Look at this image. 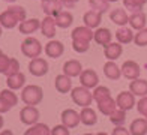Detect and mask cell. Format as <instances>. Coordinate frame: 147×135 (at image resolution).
I'll use <instances>...</instances> for the list:
<instances>
[{
    "label": "cell",
    "instance_id": "obj_1",
    "mask_svg": "<svg viewBox=\"0 0 147 135\" xmlns=\"http://www.w3.org/2000/svg\"><path fill=\"white\" fill-rule=\"evenodd\" d=\"M42 99H44V92L39 86L35 84L26 86L21 92V101L26 105H38L42 102Z\"/></svg>",
    "mask_w": 147,
    "mask_h": 135
},
{
    "label": "cell",
    "instance_id": "obj_2",
    "mask_svg": "<svg viewBox=\"0 0 147 135\" xmlns=\"http://www.w3.org/2000/svg\"><path fill=\"white\" fill-rule=\"evenodd\" d=\"M71 98L74 101V104H77L78 107H90V104L93 102V95L90 93V89L84 86L80 87H74L71 90Z\"/></svg>",
    "mask_w": 147,
    "mask_h": 135
},
{
    "label": "cell",
    "instance_id": "obj_3",
    "mask_svg": "<svg viewBox=\"0 0 147 135\" xmlns=\"http://www.w3.org/2000/svg\"><path fill=\"white\" fill-rule=\"evenodd\" d=\"M21 53L24 54L26 57H29V59L39 57L41 53H42V45H41V42H39L36 38L29 36V38H26L21 42Z\"/></svg>",
    "mask_w": 147,
    "mask_h": 135
},
{
    "label": "cell",
    "instance_id": "obj_4",
    "mask_svg": "<svg viewBox=\"0 0 147 135\" xmlns=\"http://www.w3.org/2000/svg\"><path fill=\"white\" fill-rule=\"evenodd\" d=\"M20 120H21V123L27 125V126L38 123L39 110L35 105H26L24 108H21V111H20Z\"/></svg>",
    "mask_w": 147,
    "mask_h": 135
},
{
    "label": "cell",
    "instance_id": "obj_5",
    "mask_svg": "<svg viewBox=\"0 0 147 135\" xmlns=\"http://www.w3.org/2000/svg\"><path fill=\"white\" fill-rule=\"evenodd\" d=\"M50 66H48V62L42 57H35V59H30L29 62V72L35 77H44L47 75Z\"/></svg>",
    "mask_w": 147,
    "mask_h": 135
},
{
    "label": "cell",
    "instance_id": "obj_6",
    "mask_svg": "<svg viewBox=\"0 0 147 135\" xmlns=\"http://www.w3.org/2000/svg\"><path fill=\"white\" fill-rule=\"evenodd\" d=\"M116 102H117V108H122L125 111H129L132 110L134 107L137 105L135 102V95H134L131 90L129 92H120L116 98Z\"/></svg>",
    "mask_w": 147,
    "mask_h": 135
},
{
    "label": "cell",
    "instance_id": "obj_7",
    "mask_svg": "<svg viewBox=\"0 0 147 135\" xmlns=\"http://www.w3.org/2000/svg\"><path fill=\"white\" fill-rule=\"evenodd\" d=\"M120 69H122V75L126 80H131V81L135 78H140V74H141V68L134 60H126Z\"/></svg>",
    "mask_w": 147,
    "mask_h": 135
},
{
    "label": "cell",
    "instance_id": "obj_8",
    "mask_svg": "<svg viewBox=\"0 0 147 135\" xmlns=\"http://www.w3.org/2000/svg\"><path fill=\"white\" fill-rule=\"evenodd\" d=\"M60 119H62V123L65 126H68L69 129H72V128H77L80 123H81V119H80V114L72 110V108H66V110L62 111V114H60Z\"/></svg>",
    "mask_w": 147,
    "mask_h": 135
},
{
    "label": "cell",
    "instance_id": "obj_9",
    "mask_svg": "<svg viewBox=\"0 0 147 135\" xmlns=\"http://www.w3.org/2000/svg\"><path fill=\"white\" fill-rule=\"evenodd\" d=\"M80 83L81 86L87 87V89H95L99 84V77L95 69H83V72L80 74Z\"/></svg>",
    "mask_w": 147,
    "mask_h": 135
},
{
    "label": "cell",
    "instance_id": "obj_10",
    "mask_svg": "<svg viewBox=\"0 0 147 135\" xmlns=\"http://www.w3.org/2000/svg\"><path fill=\"white\" fill-rule=\"evenodd\" d=\"M44 51H45V54H47L48 57H51V59H59V57L65 53V45L60 42V41L51 39L50 42H47Z\"/></svg>",
    "mask_w": 147,
    "mask_h": 135
},
{
    "label": "cell",
    "instance_id": "obj_11",
    "mask_svg": "<svg viewBox=\"0 0 147 135\" xmlns=\"http://www.w3.org/2000/svg\"><path fill=\"white\" fill-rule=\"evenodd\" d=\"M56 29H57V26H56L54 17L47 15L45 18H42V21H41V32H42V35H44L45 38L54 39V36H56Z\"/></svg>",
    "mask_w": 147,
    "mask_h": 135
},
{
    "label": "cell",
    "instance_id": "obj_12",
    "mask_svg": "<svg viewBox=\"0 0 147 135\" xmlns=\"http://www.w3.org/2000/svg\"><path fill=\"white\" fill-rule=\"evenodd\" d=\"M93 29L87 26H81V27H75L71 33L72 41H84V42H90L93 39Z\"/></svg>",
    "mask_w": 147,
    "mask_h": 135
},
{
    "label": "cell",
    "instance_id": "obj_13",
    "mask_svg": "<svg viewBox=\"0 0 147 135\" xmlns=\"http://www.w3.org/2000/svg\"><path fill=\"white\" fill-rule=\"evenodd\" d=\"M41 29V21H39L38 18H30L27 20L26 18L24 21H21L18 24V30L20 33H23V35H32V33H35L36 30Z\"/></svg>",
    "mask_w": 147,
    "mask_h": 135
},
{
    "label": "cell",
    "instance_id": "obj_14",
    "mask_svg": "<svg viewBox=\"0 0 147 135\" xmlns=\"http://www.w3.org/2000/svg\"><path fill=\"white\" fill-rule=\"evenodd\" d=\"M113 39V33L110 29H107V27H98V29L95 30V33H93V41L98 44V45H108L111 42Z\"/></svg>",
    "mask_w": 147,
    "mask_h": 135
},
{
    "label": "cell",
    "instance_id": "obj_15",
    "mask_svg": "<svg viewBox=\"0 0 147 135\" xmlns=\"http://www.w3.org/2000/svg\"><path fill=\"white\" fill-rule=\"evenodd\" d=\"M41 8L45 12V15L56 17L57 14L62 11L63 5H62L60 0H42V2H41Z\"/></svg>",
    "mask_w": 147,
    "mask_h": 135
},
{
    "label": "cell",
    "instance_id": "obj_16",
    "mask_svg": "<svg viewBox=\"0 0 147 135\" xmlns=\"http://www.w3.org/2000/svg\"><path fill=\"white\" fill-rule=\"evenodd\" d=\"M81 72H83V66L75 59H71V60H68V62L63 63V74H66V75L71 77V78L80 77Z\"/></svg>",
    "mask_w": 147,
    "mask_h": 135
},
{
    "label": "cell",
    "instance_id": "obj_17",
    "mask_svg": "<svg viewBox=\"0 0 147 135\" xmlns=\"http://www.w3.org/2000/svg\"><path fill=\"white\" fill-rule=\"evenodd\" d=\"M54 87L59 93H69L72 90V80L66 74H60L54 80Z\"/></svg>",
    "mask_w": 147,
    "mask_h": 135
},
{
    "label": "cell",
    "instance_id": "obj_18",
    "mask_svg": "<svg viewBox=\"0 0 147 135\" xmlns=\"http://www.w3.org/2000/svg\"><path fill=\"white\" fill-rule=\"evenodd\" d=\"M83 21H84V26L90 27V29H98L102 21V14L98 11H93V9L87 11L83 17Z\"/></svg>",
    "mask_w": 147,
    "mask_h": 135
},
{
    "label": "cell",
    "instance_id": "obj_19",
    "mask_svg": "<svg viewBox=\"0 0 147 135\" xmlns=\"http://www.w3.org/2000/svg\"><path fill=\"white\" fill-rule=\"evenodd\" d=\"M123 53V47L120 42H110L104 47V56L108 60H117Z\"/></svg>",
    "mask_w": 147,
    "mask_h": 135
},
{
    "label": "cell",
    "instance_id": "obj_20",
    "mask_svg": "<svg viewBox=\"0 0 147 135\" xmlns=\"http://www.w3.org/2000/svg\"><path fill=\"white\" fill-rule=\"evenodd\" d=\"M129 90L138 98L147 96V80H143V78L132 80L129 84Z\"/></svg>",
    "mask_w": 147,
    "mask_h": 135
},
{
    "label": "cell",
    "instance_id": "obj_21",
    "mask_svg": "<svg viewBox=\"0 0 147 135\" xmlns=\"http://www.w3.org/2000/svg\"><path fill=\"white\" fill-rule=\"evenodd\" d=\"M6 84H8V87L12 89V90L23 89L24 84H26V75L23 72H17V74H12V75H6Z\"/></svg>",
    "mask_w": 147,
    "mask_h": 135
},
{
    "label": "cell",
    "instance_id": "obj_22",
    "mask_svg": "<svg viewBox=\"0 0 147 135\" xmlns=\"http://www.w3.org/2000/svg\"><path fill=\"white\" fill-rule=\"evenodd\" d=\"M134 36H135V33L132 32V29H129V27H126V26L119 27L117 32H116V39H117V42H120L122 45H128V44L134 42Z\"/></svg>",
    "mask_w": 147,
    "mask_h": 135
},
{
    "label": "cell",
    "instance_id": "obj_23",
    "mask_svg": "<svg viewBox=\"0 0 147 135\" xmlns=\"http://www.w3.org/2000/svg\"><path fill=\"white\" fill-rule=\"evenodd\" d=\"M110 20L114 24H117V26H126L129 23V15L126 14V11L125 9H122V8H116V9H113V11H110Z\"/></svg>",
    "mask_w": 147,
    "mask_h": 135
},
{
    "label": "cell",
    "instance_id": "obj_24",
    "mask_svg": "<svg viewBox=\"0 0 147 135\" xmlns=\"http://www.w3.org/2000/svg\"><path fill=\"white\" fill-rule=\"evenodd\" d=\"M104 74L108 80L117 81L120 77H122V69L114 63V60H108V62L104 65Z\"/></svg>",
    "mask_w": 147,
    "mask_h": 135
},
{
    "label": "cell",
    "instance_id": "obj_25",
    "mask_svg": "<svg viewBox=\"0 0 147 135\" xmlns=\"http://www.w3.org/2000/svg\"><path fill=\"white\" fill-rule=\"evenodd\" d=\"M80 119H81V123L86 125V126H93V125H96V122H98L96 111L90 107H83L81 113H80Z\"/></svg>",
    "mask_w": 147,
    "mask_h": 135
},
{
    "label": "cell",
    "instance_id": "obj_26",
    "mask_svg": "<svg viewBox=\"0 0 147 135\" xmlns=\"http://www.w3.org/2000/svg\"><path fill=\"white\" fill-rule=\"evenodd\" d=\"M146 21H147V17L143 11H138V12H132V15H129V26L131 29H135V30H141L146 27Z\"/></svg>",
    "mask_w": 147,
    "mask_h": 135
},
{
    "label": "cell",
    "instance_id": "obj_27",
    "mask_svg": "<svg viewBox=\"0 0 147 135\" xmlns=\"http://www.w3.org/2000/svg\"><path fill=\"white\" fill-rule=\"evenodd\" d=\"M54 20H56V26L57 27H60V29H68V27H71L72 23H74V15L69 11H63L62 9L54 17Z\"/></svg>",
    "mask_w": 147,
    "mask_h": 135
},
{
    "label": "cell",
    "instance_id": "obj_28",
    "mask_svg": "<svg viewBox=\"0 0 147 135\" xmlns=\"http://www.w3.org/2000/svg\"><path fill=\"white\" fill-rule=\"evenodd\" d=\"M0 24H2L3 29L11 30V29H14V27H17L20 24V21L15 18V15L9 9H6L5 12L0 14Z\"/></svg>",
    "mask_w": 147,
    "mask_h": 135
},
{
    "label": "cell",
    "instance_id": "obj_29",
    "mask_svg": "<svg viewBox=\"0 0 147 135\" xmlns=\"http://www.w3.org/2000/svg\"><path fill=\"white\" fill-rule=\"evenodd\" d=\"M129 134L132 135H146L147 134V119L140 117L135 119L129 126Z\"/></svg>",
    "mask_w": 147,
    "mask_h": 135
},
{
    "label": "cell",
    "instance_id": "obj_30",
    "mask_svg": "<svg viewBox=\"0 0 147 135\" xmlns=\"http://www.w3.org/2000/svg\"><path fill=\"white\" fill-rule=\"evenodd\" d=\"M116 108H117V102H116V99H113L111 96L101 101V102H98V110H99V113H102L104 116H110Z\"/></svg>",
    "mask_w": 147,
    "mask_h": 135
},
{
    "label": "cell",
    "instance_id": "obj_31",
    "mask_svg": "<svg viewBox=\"0 0 147 135\" xmlns=\"http://www.w3.org/2000/svg\"><path fill=\"white\" fill-rule=\"evenodd\" d=\"M26 135H51V129L44 123H35L26 131Z\"/></svg>",
    "mask_w": 147,
    "mask_h": 135
},
{
    "label": "cell",
    "instance_id": "obj_32",
    "mask_svg": "<svg viewBox=\"0 0 147 135\" xmlns=\"http://www.w3.org/2000/svg\"><path fill=\"white\" fill-rule=\"evenodd\" d=\"M92 95H93V101H96V104H98V102H101V101L110 98L111 92H110L108 87H105V86H96Z\"/></svg>",
    "mask_w": 147,
    "mask_h": 135
},
{
    "label": "cell",
    "instance_id": "obj_33",
    "mask_svg": "<svg viewBox=\"0 0 147 135\" xmlns=\"http://www.w3.org/2000/svg\"><path fill=\"white\" fill-rule=\"evenodd\" d=\"M108 117H110V122H111L114 126L123 125L125 122H126V111L122 110V108H116V110L113 111Z\"/></svg>",
    "mask_w": 147,
    "mask_h": 135
},
{
    "label": "cell",
    "instance_id": "obj_34",
    "mask_svg": "<svg viewBox=\"0 0 147 135\" xmlns=\"http://www.w3.org/2000/svg\"><path fill=\"white\" fill-rule=\"evenodd\" d=\"M89 5L93 11H98L101 14H105L110 11V2L108 0H89Z\"/></svg>",
    "mask_w": 147,
    "mask_h": 135
},
{
    "label": "cell",
    "instance_id": "obj_35",
    "mask_svg": "<svg viewBox=\"0 0 147 135\" xmlns=\"http://www.w3.org/2000/svg\"><path fill=\"white\" fill-rule=\"evenodd\" d=\"M147 3V0H123V5L128 11L138 12L144 8V5Z\"/></svg>",
    "mask_w": 147,
    "mask_h": 135
},
{
    "label": "cell",
    "instance_id": "obj_36",
    "mask_svg": "<svg viewBox=\"0 0 147 135\" xmlns=\"http://www.w3.org/2000/svg\"><path fill=\"white\" fill-rule=\"evenodd\" d=\"M134 42L137 47H147V27L138 30L134 36Z\"/></svg>",
    "mask_w": 147,
    "mask_h": 135
},
{
    "label": "cell",
    "instance_id": "obj_37",
    "mask_svg": "<svg viewBox=\"0 0 147 135\" xmlns=\"http://www.w3.org/2000/svg\"><path fill=\"white\" fill-rule=\"evenodd\" d=\"M0 96L5 98L12 107H15L18 104V96H17V93H14L12 89H3L2 92H0Z\"/></svg>",
    "mask_w": 147,
    "mask_h": 135
},
{
    "label": "cell",
    "instance_id": "obj_38",
    "mask_svg": "<svg viewBox=\"0 0 147 135\" xmlns=\"http://www.w3.org/2000/svg\"><path fill=\"white\" fill-rule=\"evenodd\" d=\"M90 48V42H84V41H72V50L78 53V54H83V53H87Z\"/></svg>",
    "mask_w": 147,
    "mask_h": 135
},
{
    "label": "cell",
    "instance_id": "obj_39",
    "mask_svg": "<svg viewBox=\"0 0 147 135\" xmlns=\"http://www.w3.org/2000/svg\"><path fill=\"white\" fill-rule=\"evenodd\" d=\"M8 9H9L12 14H14V15H15V18L18 20L20 23H21V21H24V20L27 18V12H26V9L23 8V6H9Z\"/></svg>",
    "mask_w": 147,
    "mask_h": 135
},
{
    "label": "cell",
    "instance_id": "obj_40",
    "mask_svg": "<svg viewBox=\"0 0 147 135\" xmlns=\"http://www.w3.org/2000/svg\"><path fill=\"white\" fill-rule=\"evenodd\" d=\"M9 63H11V57L6 56V54H2L0 56V74H6L9 68Z\"/></svg>",
    "mask_w": 147,
    "mask_h": 135
},
{
    "label": "cell",
    "instance_id": "obj_41",
    "mask_svg": "<svg viewBox=\"0 0 147 135\" xmlns=\"http://www.w3.org/2000/svg\"><path fill=\"white\" fill-rule=\"evenodd\" d=\"M17 72H20V62L17 59L11 57V63H9V68H8L5 75H12V74H17Z\"/></svg>",
    "mask_w": 147,
    "mask_h": 135
},
{
    "label": "cell",
    "instance_id": "obj_42",
    "mask_svg": "<svg viewBox=\"0 0 147 135\" xmlns=\"http://www.w3.org/2000/svg\"><path fill=\"white\" fill-rule=\"evenodd\" d=\"M51 135H69V128L62 125H57L51 129Z\"/></svg>",
    "mask_w": 147,
    "mask_h": 135
},
{
    "label": "cell",
    "instance_id": "obj_43",
    "mask_svg": "<svg viewBox=\"0 0 147 135\" xmlns=\"http://www.w3.org/2000/svg\"><path fill=\"white\" fill-rule=\"evenodd\" d=\"M135 107H137V110L141 116H147V96H143L138 101V104Z\"/></svg>",
    "mask_w": 147,
    "mask_h": 135
},
{
    "label": "cell",
    "instance_id": "obj_44",
    "mask_svg": "<svg viewBox=\"0 0 147 135\" xmlns=\"http://www.w3.org/2000/svg\"><path fill=\"white\" fill-rule=\"evenodd\" d=\"M12 108V105L6 101L5 98H2L0 96V114H3V113H8L9 110Z\"/></svg>",
    "mask_w": 147,
    "mask_h": 135
},
{
    "label": "cell",
    "instance_id": "obj_45",
    "mask_svg": "<svg viewBox=\"0 0 147 135\" xmlns=\"http://www.w3.org/2000/svg\"><path fill=\"white\" fill-rule=\"evenodd\" d=\"M129 134V129H126L123 125H119L113 129V135H128Z\"/></svg>",
    "mask_w": 147,
    "mask_h": 135
},
{
    "label": "cell",
    "instance_id": "obj_46",
    "mask_svg": "<svg viewBox=\"0 0 147 135\" xmlns=\"http://www.w3.org/2000/svg\"><path fill=\"white\" fill-rule=\"evenodd\" d=\"M62 2V5H63V8H66V9H71V8H74L77 3H78V0H60Z\"/></svg>",
    "mask_w": 147,
    "mask_h": 135
},
{
    "label": "cell",
    "instance_id": "obj_47",
    "mask_svg": "<svg viewBox=\"0 0 147 135\" xmlns=\"http://www.w3.org/2000/svg\"><path fill=\"white\" fill-rule=\"evenodd\" d=\"M3 128V117H2V114H0V129Z\"/></svg>",
    "mask_w": 147,
    "mask_h": 135
},
{
    "label": "cell",
    "instance_id": "obj_48",
    "mask_svg": "<svg viewBox=\"0 0 147 135\" xmlns=\"http://www.w3.org/2000/svg\"><path fill=\"white\" fill-rule=\"evenodd\" d=\"M11 134H12L11 131H3V132H2V135H11Z\"/></svg>",
    "mask_w": 147,
    "mask_h": 135
},
{
    "label": "cell",
    "instance_id": "obj_49",
    "mask_svg": "<svg viewBox=\"0 0 147 135\" xmlns=\"http://www.w3.org/2000/svg\"><path fill=\"white\" fill-rule=\"evenodd\" d=\"M2 33H3V27H2V24H0V36H2Z\"/></svg>",
    "mask_w": 147,
    "mask_h": 135
},
{
    "label": "cell",
    "instance_id": "obj_50",
    "mask_svg": "<svg viewBox=\"0 0 147 135\" xmlns=\"http://www.w3.org/2000/svg\"><path fill=\"white\" fill-rule=\"evenodd\" d=\"M108 2L111 3V2H119V0H108Z\"/></svg>",
    "mask_w": 147,
    "mask_h": 135
},
{
    "label": "cell",
    "instance_id": "obj_51",
    "mask_svg": "<svg viewBox=\"0 0 147 135\" xmlns=\"http://www.w3.org/2000/svg\"><path fill=\"white\" fill-rule=\"evenodd\" d=\"M5 2H15V0H5Z\"/></svg>",
    "mask_w": 147,
    "mask_h": 135
},
{
    "label": "cell",
    "instance_id": "obj_52",
    "mask_svg": "<svg viewBox=\"0 0 147 135\" xmlns=\"http://www.w3.org/2000/svg\"><path fill=\"white\" fill-rule=\"evenodd\" d=\"M2 54H3V51H2V50H0V56H2Z\"/></svg>",
    "mask_w": 147,
    "mask_h": 135
},
{
    "label": "cell",
    "instance_id": "obj_53",
    "mask_svg": "<svg viewBox=\"0 0 147 135\" xmlns=\"http://www.w3.org/2000/svg\"><path fill=\"white\" fill-rule=\"evenodd\" d=\"M144 117H146V119H147V116H144Z\"/></svg>",
    "mask_w": 147,
    "mask_h": 135
}]
</instances>
